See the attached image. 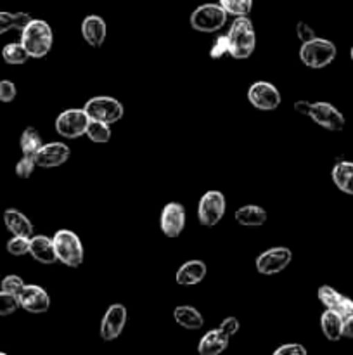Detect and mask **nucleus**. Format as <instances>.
<instances>
[{
	"label": "nucleus",
	"mask_w": 353,
	"mask_h": 355,
	"mask_svg": "<svg viewBox=\"0 0 353 355\" xmlns=\"http://www.w3.org/2000/svg\"><path fill=\"white\" fill-rule=\"evenodd\" d=\"M21 44L24 45L30 58H45L54 44V31L51 24L44 19H30V23L21 30Z\"/></svg>",
	"instance_id": "1"
},
{
	"label": "nucleus",
	"mask_w": 353,
	"mask_h": 355,
	"mask_svg": "<svg viewBox=\"0 0 353 355\" xmlns=\"http://www.w3.org/2000/svg\"><path fill=\"white\" fill-rule=\"evenodd\" d=\"M294 111L303 116H308L314 120L315 123L320 125L322 128L331 132H339L345 128V116L339 110H336L331 103H324V101H317V103H310V101H296L294 103Z\"/></svg>",
	"instance_id": "2"
},
{
	"label": "nucleus",
	"mask_w": 353,
	"mask_h": 355,
	"mask_svg": "<svg viewBox=\"0 0 353 355\" xmlns=\"http://www.w3.org/2000/svg\"><path fill=\"white\" fill-rule=\"evenodd\" d=\"M228 37V54L234 59H248L255 52L256 33L248 16H237L232 23Z\"/></svg>",
	"instance_id": "3"
},
{
	"label": "nucleus",
	"mask_w": 353,
	"mask_h": 355,
	"mask_svg": "<svg viewBox=\"0 0 353 355\" xmlns=\"http://www.w3.org/2000/svg\"><path fill=\"white\" fill-rule=\"evenodd\" d=\"M52 243H54L57 262L73 267V269L82 266L85 252H83L82 239L75 232L69 231V229H59L52 238Z\"/></svg>",
	"instance_id": "4"
},
{
	"label": "nucleus",
	"mask_w": 353,
	"mask_h": 355,
	"mask_svg": "<svg viewBox=\"0 0 353 355\" xmlns=\"http://www.w3.org/2000/svg\"><path fill=\"white\" fill-rule=\"evenodd\" d=\"M338 55V49L331 40L315 37L314 40L305 42L300 47V59L307 68L322 69L331 64Z\"/></svg>",
	"instance_id": "5"
},
{
	"label": "nucleus",
	"mask_w": 353,
	"mask_h": 355,
	"mask_svg": "<svg viewBox=\"0 0 353 355\" xmlns=\"http://www.w3.org/2000/svg\"><path fill=\"white\" fill-rule=\"evenodd\" d=\"M227 16L220 3H203L196 7L189 17L190 26L201 33H215L227 23Z\"/></svg>",
	"instance_id": "6"
},
{
	"label": "nucleus",
	"mask_w": 353,
	"mask_h": 355,
	"mask_svg": "<svg viewBox=\"0 0 353 355\" xmlns=\"http://www.w3.org/2000/svg\"><path fill=\"white\" fill-rule=\"evenodd\" d=\"M83 110H85V113L89 114L90 120H99L109 125L120 121L125 114L123 104H121L118 99H114V97H109V96L92 97V99L87 101Z\"/></svg>",
	"instance_id": "7"
},
{
	"label": "nucleus",
	"mask_w": 353,
	"mask_h": 355,
	"mask_svg": "<svg viewBox=\"0 0 353 355\" xmlns=\"http://www.w3.org/2000/svg\"><path fill=\"white\" fill-rule=\"evenodd\" d=\"M227 210V201L220 191H208L201 196L197 205V218L204 227H213L224 218Z\"/></svg>",
	"instance_id": "8"
},
{
	"label": "nucleus",
	"mask_w": 353,
	"mask_h": 355,
	"mask_svg": "<svg viewBox=\"0 0 353 355\" xmlns=\"http://www.w3.org/2000/svg\"><path fill=\"white\" fill-rule=\"evenodd\" d=\"M293 260V252L286 246H275L260 253L255 260V267L262 276H275L282 272Z\"/></svg>",
	"instance_id": "9"
},
{
	"label": "nucleus",
	"mask_w": 353,
	"mask_h": 355,
	"mask_svg": "<svg viewBox=\"0 0 353 355\" xmlns=\"http://www.w3.org/2000/svg\"><path fill=\"white\" fill-rule=\"evenodd\" d=\"M90 118L85 113V110H66L55 118V132L64 139H78L85 135L87 125Z\"/></svg>",
	"instance_id": "10"
},
{
	"label": "nucleus",
	"mask_w": 353,
	"mask_h": 355,
	"mask_svg": "<svg viewBox=\"0 0 353 355\" xmlns=\"http://www.w3.org/2000/svg\"><path fill=\"white\" fill-rule=\"evenodd\" d=\"M248 99L260 111H273L280 106L279 89L270 82H255L248 90Z\"/></svg>",
	"instance_id": "11"
},
{
	"label": "nucleus",
	"mask_w": 353,
	"mask_h": 355,
	"mask_svg": "<svg viewBox=\"0 0 353 355\" xmlns=\"http://www.w3.org/2000/svg\"><path fill=\"white\" fill-rule=\"evenodd\" d=\"M159 227L166 238H179L185 229V208L179 201H170L163 207Z\"/></svg>",
	"instance_id": "12"
},
{
	"label": "nucleus",
	"mask_w": 353,
	"mask_h": 355,
	"mask_svg": "<svg viewBox=\"0 0 353 355\" xmlns=\"http://www.w3.org/2000/svg\"><path fill=\"white\" fill-rule=\"evenodd\" d=\"M128 312L127 307L121 304H113L107 307L106 314H104L102 321H100V338L104 342H113L123 331L125 324H127Z\"/></svg>",
	"instance_id": "13"
},
{
	"label": "nucleus",
	"mask_w": 353,
	"mask_h": 355,
	"mask_svg": "<svg viewBox=\"0 0 353 355\" xmlns=\"http://www.w3.org/2000/svg\"><path fill=\"white\" fill-rule=\"evenodd\" d=\"M33 158L40 168H55V166H62L71 158V149L64 142H48L38 149Z\"/></svg>",
	"instance_id": "14"
},
{
	"label": "nucleus",
	"mask_w": 353,
	"mask_h": 355,
	"mask_svg": "<svg viewBox=\"0 0 353 355\" xmlns=\"http://www.w3.org/2000/svg\"><path fill=\"white\" fill-rule=\"evenodd\" d=\"M17 300H19V307L30 314H45L51 307L48 293L37 284H24L23 291L17 295Z\"/></svg>",
	"instance_id": "15"
},
{
	"label": "nucleus",
	"mask_w": 353,
	"mask_h": 355,
	"mask_svg": "<svg viewBox=\"0 0 353 355\" xmlns=\"http://www.w3.org/2000/svg\"><path fill=\"white\" fill-rule=\"evenodd\" d=\"M317 297L325 309L338 312V314H341L343 318H346V315H348L353 309L352 298L345 297V295H341L339 291H336L332 286H327V284H324V286L318 288Z\"/></svg>",
	"instance_id": "16"
},
{
	"label": "nucleus",
	"mask_w": 353,
	"mask_h": 355,
	"mask_svg": "<svg viewBox=\"0 0 353 355\" xmlns=\"http://www.w3.org/2000/svg\"><path fill=\"white\" fill-rule=\"evenodd\" d=\"M82 37L90 47H100L106 42L107 24L100 16H87L82 23Z\"/></svg>",
	"instance_id": "17"
},
{
	"label": "nucleus",
	"mask_w": 353,
	"mask_h": 355,
	"mask_svg": "<svg viewBox=\"0 0 353 355\" xmlns=\"http://www.w3.org/2000/svg\"><path fill=\"white\" fill-rule=\"evenodd\" d=\"M206 272L208 267L203 260H189V262L182 263L180 269L176 270L175 281L180 286H194L206 277Z\"/></svg>",
	"instance_id": "18"
},
{
	"label": "nucleus",
	"mask_w": 353,
	"mask_h": 355,
	"mask_svg": "<svg viewBox=\"0 0 353 355\" xmlns=\"http://www.w3.org/2000/svg\"><path fill=\"white\" fill-rule=\"evenodd\" d=\"M30 255L33 257L37 262L51 266V263L57 262V255H55L54 243L47 236H31L30 238Z\"/></svg>",
	"instance_id": "19"
},
{
	"label": "nucleus",
	"mask_w": 353,
	"mask_h": 355,
	"mask_svg": "<svg viewBox=\"0 0 353 355\" xmlns=\"http://www.w3.org/2000/svg\"><path fill=\"white\" fill-rule=\"evenodd\" d=\"M228 340H230V336L225 335L220 328L211 329L199 340L197 352H199V355H218L227 349Z\"/></svg>",
	"instance_id": "20"
},
{
	"label": "nucleus",
	"mask_w": 353,
	"mask_h": 355,
	"mask_svg": "<svg viewBox=\"0 0 353 355\" xmlns=\"http://www.w3.org/2000/svg\"><path fill=\"white\" fill-rule=\"evenodd\" d=\"M3 224L12 232V236H24V238H31L33 236V224L19 210L9 208V210L3 211Z\"/></svg>",
	"instance_id": "21"
},
{
	"label": "nucleus",
	"mask_w": 353,
	"mask_h": 355,
	"mask_svg": "<svg viewBox=\"0 0 353 355\" xmlns=\"http://www.w3.org/2000/svg\"><path fill=\"white\" fill-rule=\"evenodd\" d=\"M234 217L237 224L244 225V227H260L265 224L269 215H266L265 208L258 207V205H244L235 210Z\"/></svg>",
	"instance_id": "22"
},
{
	"label": "nucleus",
	"mask_w": 353,
	"mask_h": 355,
	"mask_svg": "<svg viewBox=\"0 0 353 355\" xmlns=\"http://www.w3.org/2000/svg\"><path fill=\"white\" fill-rule=\"evenodd\" d=\"M173 319L179 326H182L183 329H192L197 331L204 326V318L196 307H190V305H180L175 307L173 311Z\"/></svg>",
	"instance_id": "23"
},
{
	"label": "nucleus",
	"mask_w": 353,
	"mask_h": 355,
	"mask_svg": "<svg viewBox=\"0 0 353 355\" xmlns=\"http://www.w3.org/2000/svg\"><path fill=\"white\" fill-rule=\"evenodd\" d=\"M343 324H345V318L341 314L325 309L320 318V328L329 342H338L343 338Z\"/></svg>",
	"instance_id": "24"
},
{
	"label": "nucleus",
	"mask_w": 353,
	"mask_h": 355,
	"mask_svg": "<svg viewBox=\"0 0 353 355\" xmlns=\"http://www.w3.org/2000/svg\"><path fill=\"white\" fill-rule=\"evenodd\" d=\"M332 182L341 193L353 196V162H338L332 168Z\"/></svg>",
	"instance_id": "25"
},
{
	"label": "nucleus",
	"mask_w": 353,
	"mask_h": 355,
	"mask_svg": "<svg viewBox=\"0 0 353 355\" xmlns=\"http://www.w3.org/2000/svg\"><path fill=\"white\" fill-rule=\"evenodd\" d=\"M42 146H44V141H42L40 132H38L35 127L24 128L23 134H21V139H19V148H21V151H23V155L35 156Z\"/></svg>",
	"instance_id": "26"
},
{
	"label": "nucleus",
	"mask_w": 353,
	"mask_h": 355,
	"mask_svg": "<svg viewBox=\"0 0 353 355\" xmlns=\"http://www.w3.org/2000/svg\"><path fill=\"white\" fill-rule=\"evenodd\" d=\"M30 19L31 16L26 12H0V35L9 30H23Z\"/></svg>",
	"instance_id": "27"
},
{
	"label": "nucleus",
	"mask_w": 353,
	"mask_h": 355,
	"mask_svg": "<svg viewBox=\"0 0 353 355\" xmlns=\"http://www.w3.org/2000/svg\"><path fill=\"white\" fill-rule=\"evenodd\" d=\"M111 125L104 123V121L99 120H90L89 125H87L85 135L96 144H106V142L111 141Z\"/></svg>",
	"instance_id": "28"
},
{
	"label": "nucleus",
	"mask_w": 353,
	"mask_h": 355,
	"mask_svg": "<svg viewBox=\"0 0 353 355\" xmlns=\"http://www.w3.org/2000/svg\"><path fill=\"white\" fill-rule=\"evenodd\" d=\"M2 58L7 64H24L30 59V54L21 42H14L2 49Z\"/></svg>",
	"instance_id": "29"
},
{
	"label": "nucleus",
	"mask_w": 353,
	"mask_h": 355,
	"mask_svg": "<svg viewBox=\"0 0 353 355\" xmlns=\"http://www.w3.org/2000/svg\"><path fill=\"white\" fill-rule=\"evenodd\" d=\"M225 12L232 16H248L253 9V0H218Z\"/></svg>",
	"instance_id": "30"
},
{
	"label": "nucleus",
	"mask_w": 353,
	"mask_h": 355,
	"mask_svg": "<svg viewBox=\"0 0 353 355\" xmlns=\"http://www.w3.org/2000/svg\"><path fill=\"white\" fill-rule=\"evenodd\" d=\"M7 252L14 257H23L30 253V238L24 236H14L12 239L7 241Z\"/></svg>",
	"instance_id": "31"
},
{
	"label": "nucleus",
	"mask_w": 353,
	"mask_h": 355,
	"mask_svg": "<svg viewBox=\"0 0 353 355\" xmlns=\"http://www.w3.org/2000/svg\"><path fill=\"white\" fill-rule=\"evenodd\" d=\"M19 309V300L16 295L0 290V315H10Z\"/></svg>",
	"instance_id": "32"
},
{
	"label": "nucleus",
	"mask_w": 353,
	"mask_h": 355,
	"mask_svg": "<svg viewBox=\"0 0 353 355\" xmlns=\"http://www.w3.org/2000/svg\"><path fill=\"white\" fill-rule=\"evenodd\" d=\"M35 168H37V163H35L33 156L23 155V158H21L16 165V175L19 177V179H30V177L33 175Z\"/></svg>",
	"instance_id": "33"
},
{
	"label": "nucleus",
	"mask_w": 353,
	"mask_h": 355,
	"mask_svg": "<svg viewBox=\"0 0 353 355\" xmlns=\"http://www.w3.org/2000/svg\"><path fill=\"white\" fill-rule=\"evenodd\" d=\"M0 286H2L3 291H7V293L10 295H19L21 291H23L24 288V281L21 279L19 276H6L2 279V283H0Z\"/></svg>",
	"instance_id": "34"
},
{
	"label": "nucleus",
	"mask_w": 353,
	"mask_h": 355,
	"mask_svg": "<svg viewBox=\"0 0 353 355\" xmlns=\"http://www.w3.org/2000/svg\"><path fill=\"white\" fill-rule=\"evenodd\" d=\"M225 54H228V37L227 35H221V37H218L217 40L213 42V45H211L210 55L211 59H220L224 58Z\"/></svg>",
	"instance_id": "35"
},
{
	"label": "nucleus",
	"mask_w": 353,
	"mask_h": 355,
	"mask_svg": "<svg viewBox=\"0 0 353 355\" xmlns=\"http://www.w3.org/2000/svg\"><path fill=\"white\" fill-rule=\"evenodd\" d=\"M16 85H14L12 82H9V80H2L0 82V101L2 103H10V101L16 99Z\"/></svg>",
	"instance_id": "36"
},
{
	"label": "nucleus",
	"mask_w": 353,
	"mask_h": 355,
	"mask_svg": "<svg viewBox=\"0 0 353 355\" xmlns=\"http://www.w3.org/2000/svg\"><path fill=\"white\" fill-rule=\"evenodd\" d=\"M273 355H307V349L300 343H287L273 350Z\"/></svg>",
	"instance_id": "37"
},
{
	"label": "nucleus",
	"mask_w": 353,
	"mask_h": 355,
	"mask_svg": "<svg viewBox=\"0 0 353 355\" xmlns=\"http://www.w3.org/2000/svg\"><path fill=\"white\" fill-rule=\"evenodd\" d=\"M296 35H298V38H300L301 44L314 40V38L317 37V35H315V31H314V28H311L310 24L303 23V21H300V23L296 24Z\"/></svg>",
	"instance_id": "38"
},
{
	"label": "nucleus",
	"mask_w": 353,
	"mask_h": 355,
	"mask_svg": "<svg viewBox=\"0 0 353 355\" xmlns=\"http://www.w3.org/2000/svg\"><path fill=\"white\" fill-rule=\"evenodd\" d=\"M239 328H241V324H239L237 318H225L220 324L221 331H224L227 336H230V338L239 331Z\"/></svg>",
	"instance_id": "39"
},
{
	"label": "nucleus",
	"mask_w": 353,
	"mask_h": 355,
	"mask_svg": "<svg viewBox=\"0 0 353 355\" xmlns=\"http://www.w3.org/2000/svg\"><path fill=\"white\" fill-rule=\"evenodd\" d=\"M343 336H346V338H353V309L352 312L345 318V324H343Z\"/></svg>",
	"instance_id": "40"
},
{
	"label": "nucleus",
	"mask_w": 353,
	"mask_h": 355,
	"mask_svg": "<svg viewBox=\"0 0 353 355\" xmlns=\"http://www.w3.org/2000/svg\"><path fill=\"white\" fill-rule=\"evenodd\" d=\"M350 58H352V61H353V45H352V51H350Z\"/></svg>",
	"instance_id": "41"
}]
</instances>
